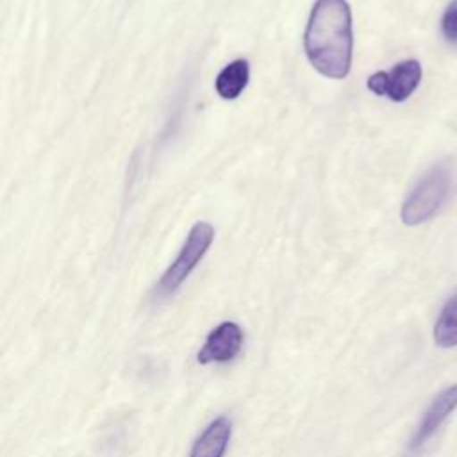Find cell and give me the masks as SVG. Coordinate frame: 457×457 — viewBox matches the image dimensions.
Here are the masks:
<instances>
[{
	"label": "cell",
	"instance_id": "1",
	"mask_svg": "<svg viewBox=\"0 0 457 457\" xmlns=\"http://www.w3.org/2000/svg\"><path fill=\"white\" fill-rule=\"evenodd\" d=\"M309 62L328 79H345L352 66L353 30L346 0H316L303 34Z\"/></svg>",
	"mask_w": 457,
	"mask_h": 457
},
{
	"label": "cell",
	"instance_id": "2",
	"mask_svg": "<svg viewBox=\"0 0 457 457\" xmlns=\"http://www.w3.org/2000/svg\"><path fill=\"white\" fill-rule=\"evenodd\" d=\"M212 239H214L212 225L207 221H196L191 227L179 255L175 257V261L168 266V270L159 278V282L155 286V293L159 296H168V295L175 293L182 286V282L191 275V271L196 268V264L202 261V257L209 250Z\"/></svg>",
	"mask_w": 457,
	"mask_h": 457
},
{
	"label": "cell",
	"instance_id": "3",
	"mask_svg": "<svg viewBox=\"0 0 457 457\" xmlns=\"http://www.w3.org/2000/svg\"><path fill=\"white\" fill-rule=\"evenodd\" d=\"M448 184L450 179L445 168H434L427 173L402 205L403 223L418 225L432 218L448 193Z\"/></svg>",
	"mask_w": 457,
	"mask_h": 457
},
{
	"label": "cell",
	"instance_id": "4",
	"mask_svg": "<svg viewBox=\"0 0 457 457\" xmlns=\"http://www.w3.org/2000/svg\"><path fill=\"white\" fill-rule=\"evenodd\" d=\"M421 80V64L416 59H407L395 64L389 71L370 75L368 87L375 95H387L395 102H402L412 95Z\"/></svg>",
	"mask_w": 457,
	"mask_h": 457
},
{
	"label": "cell",
	"instance_id": "5",
	"mask_svg": "<svg viewBox=\"0 0 457 457\" xmlns=\"http://www.w3.org/2000/svg\"><path fill=\"white\" fill-rule=\"evenodd\" d=\"M243 330L234 321H221L205 337L204 346L196 353L200 364L228 362L232 361L243 346Z\"/></svg>",
	"mask_w": 457,
	"mask_h": 457
},
{
	"label": "cell",
	"instance_id": "6",
	"mask_svg": "<svg viewBox=\"0 0 457 457\" xmlns=\"http://www.w3.org/2000/svg\"><path fill=\"white\" fill-rule=\"evenodd\" d=\"M457 407V384L443 389L428 405L427 412L423 414L420 427L416 430V434L411 439L409 448L416 450L420 448L439 427L441 423L448 418V414Z\"/></svg>",
	"mask_w": 457,
	"mask_h": 457
},
{
	"label": "cell",
	"instance_id": "7",
	"mask_svg": "<svg viewBox=\"0 0 457 457\" xmlns=\"http://www.w3.org/2000/svg\"><path fill=\"white\" fill-rule=\"evenodd\" d=\"M232 436V421L227 416L212 420L191 446L189 457H223Z\"/></svg>",
	"mask_w": 457,
	"mask_h": 457
},
{
	"label": "cell",
	"instance_id": "8",
	"mask_svg": "<svg viewBox=\"0 0 457 457\" xmlns=\"http://www.w3.org/2000/svg\"><path fill=\"white\" fill-rule=\"evenodd\" d=\"M248 77H250V68L248 62L245 59H236L232 62H228L216 77L214 87L216 93L225 98V100H234L237 98L243 89L248 84Z\"/></svg>",
	"mask_w": 457,
	"mask_h": 457
},
{
	"label": "cell",
	"instance_id": "9",
	"mask_svg": "<svg viewBox=\"0 0 457 457\" xmlns=\"http://www.w3.org/2000/svg\"><path fill=\"white\" fill-rule=\"evenodd\" d=\"M434 341L443 348L457 346V293L441 309L434 325Z\"/></svg>",
	"mask_w": 457,
	"mask_h": 457
},
{
	"label": "cell",
	"instance_id": "10",
	"mask_svg": "<svg viewBox=\"0 0 457 457\" xmlns=\"http://www.w3.org/2000/svg\"><path fill=\"white\" fill-rule=\"evenodd\" d=\"M441 27H443V34L446 36V39L457 41V0H453L446 7Z\"/></svg>",
	"mask_w": 457,
	"mask_h": 457
}]
</instances>
